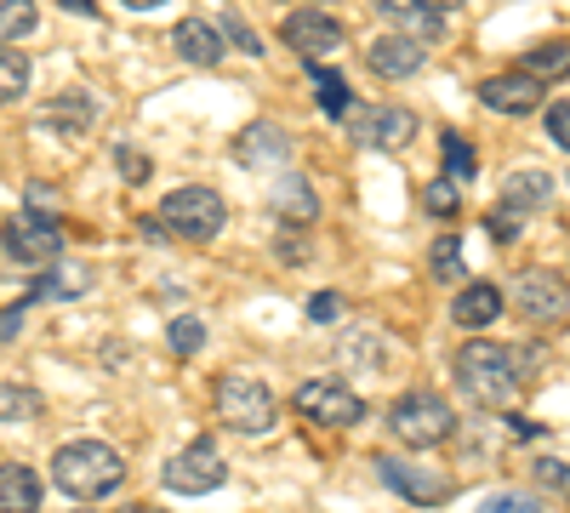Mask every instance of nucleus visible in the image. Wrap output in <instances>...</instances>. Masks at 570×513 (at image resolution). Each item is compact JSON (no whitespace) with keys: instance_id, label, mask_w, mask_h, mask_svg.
Instances as JSON below:
<instances>
[{"instance_id":"1","label":"nucleus","mask_w":570,"mask_h":513,"mask_svg":"<svg viewBox=\"0 0 570 513\" xmlns=\"http://www.w3.org/2000/svg\"><path fill=\"white\" fill-rule=\"evenodd\" d=\"M451 371H456V388L473 405H485V411H508L519 399V383H525V377H519V354L491 343V337H468L456 348Z\"/></svg>"},{"instance_id":"2","label":"nucleus","mask_w":570,"mask_h":513,"mask_svg":"<svg viewBox=\"0 0 570 513\" xmlns=\"http://www.w3.org/2000/svg\"><path fill=\"white\" fill-rule=\"evenodd\" d=\"M52 480H58V491H69L80 502H104L126 485V462L104 440H69L52 456Z\"/></svg>"},{"instance_id":"3","label":"nucleus","mask_w":570,"mask_h":513,"mask_svg":"<svg viewBox=\"0 0 570 513\" xmlns=\"http://www.w3.org/2000/svg\"><path fill=\"white\" fill-rule=\"evenodd\" d=\"M212 399H217L223 423H228L234 434H246V440H263V434H274V423H279V399L268 394V383L246 377V371H223L217 388H212Z\"/></svg>"},{"instance_id":"4","label":"nucleus","mask_w":570,"mask_h":513,"mask_svg":"<svg viewBox=\"0 0 570 513\" xmlns=\"http://www.w3.org/2000/svg\"><path fill=\"white\" fill-rule=\"evenodd\" d=\"M166 223V235L171 240H188V246H206L223 235V223H228V206L217 189H206V182H183V189H171L155 211Z\"/></svg>"},{"instance_id":"5","label":"nucleus","mask_w":570,"mask_h":513,"mask_svg":"<svg viewBox=\"0 0 570 513\" xmlns=\"http://www.w3.org/2000/svg\"><path fill=\"white\" fill-rule=\"evenodd\" d=\"M389 428H394V440H400V445H411V451H434V445H445V440H451L456 411H451V399H445V394L411 388V394H400V399L389 405Z\"/></svg>"},{"instance_id":"6","label":"nucleus","mask_w":570,"mask_h":513,"mask_svg":"<svg viewBox=\"0 0 570 513\" xmlns=\"http://www.w3.org/2000/svg\"><path fill=\"white\" fill-rule=\"evenodd\" d=\"M0 251H7L12 263H23V268H52L63 257V235H58L52 217L29 206L23 217L0 223Z\"/></svg>"},{"instance_id":"7","label":"nucleus","mask_w":570,"mask_h":513,"mask_svg":"<svg viewBox=\"0 0 570 513\" xmlns=\"http://www.w3.org/2000/svg\"><path fill=\"white\" fill-rule=\"evenodd\" d=\"M292 405H297V416H308V423H320V428H354V423H365V399L343 377H308V383H297Z\"/></svg>"},{"instance_id":"8","label":"nucleus","mask_w":570,"mask_h":513,"mask_svg":"<svg viewBox=\"0 0 570 513\" xmlns=\"http://www.w3.org/2000/svg\"><path fill=\"white\" fill-rule=\"evenodd\" d=\"M508 308L519 319H531V325H553L570 314V286H564V274L553 268H525L513 279V292H508Z\"/></svg>"},{"instance_id":"9","label":"nucleus","mask_w":570,"mask_h":513,"mask_svg":"<svg viewBox=\"0 0 570 513\" xmlns=\"http://www.w3.org/2000/svg\"><path fill=\"white\" fill-rule=\"evenodd\" d=\"M371 468H376V480H383L394 496H405L411 507H440V502H451V491H456V480L451 474H434V468H416V462H405V456H371Z\"/></svg>"},{"instance_id":"10","label":"nucleus","mask_w":570,"mask_h":513,"mask_svg":"<svg viewBox=\"0 0 570 513\" xmlns=\"http://www.w3.org/2000/svg\"><path fill=\"white\" fill-rule=\"evenodd\" d=\"M416 126H422L416 109H400V103H365V115L348 120L354 144H360V149H376V155H400V149H411Z\"/></svg>"},{"instance_id":"11","label":"nucleus","mask_w":570,"mask_h":513,"mask_svg":"<svg viewBox=\"0 0 570 513\" xmlns=\"http://www.w3.org/2000/svg\"><path fill=\"white\" fill-rule=\"evenodd\" d=\"M223 480H228V468H223V456H217L212 440L183 445V451L166 462V491H177V496H212Z\"/></svg>"},{"instance_id":"12","label":"nucleus","mask_w":570,"mask_h":513,"mask_svg":"<svg viewBox=\"0 0 570 513\" xmlns=\"http://www.w3.org/2000/svg\"><path fill=\"white\" fill-rule=\"evenodd\" d=\"M234 166H246V171H279L285 160H292V131L274 126V120H252L234 131V144H228Z\"/></svg>"},{"instance_id":"13","label":"nucleus","mask_w":570,"mask_h":513,"mask_svg":"<svg viewBox=\"0 0 570 513\" xmlns=\"http://www.w3.org/2000/svg\"><path fill=\"white\" fill-rule=\"evenodd\" d=\"M279 40L292 46L297 58H308V63H320V58H331L343 46V23L331 18V12H320V7H297L292 18L279 23Z\"/></svg>"},{"instance_id":"14","label":"nucleus","mask_w":570,"mask_h":513,"mask_svg":"<svg viewBox=\"0 0 570 513\" xmlns=\"http://www.w3.org/2000/svg\"><path fill=\"white\" fill-rule=\"evenodd\" d=\"M480 103H485L491 115L519 120V115H537V109L548 103V86H542L537 75H525V69H508V75L480 80Z\"/></svg>"},{"instance_id":"15","label":"nucleus","mask_w":570,"mask_h":513,"mask_svg":"<svg viewBox=\"0 0 570 513\" xmlns=\"http://www.w3.org/2000/svg\"><path fill=\"white\" fill-rule=\"evenodd\" d=\"M365 63H371V75H383V80H411L428 63V40H416V34H383V40L365 46Z\"/></svg>"},{"instance_id":"16","label":"nucleus","mask_w":570,"mask_h":513,"mask_svg":"<svg viewBox=\"0 0 570 513\" xmlns=\"http://www.w3.org/2000/svg\"><path fill=\"white\" fill-rule=\"evenodd\" d=\"M98 120H104V103L91 98V91H58V98L40 109V126H52L63 137H86Z\"/></svg>"},{"instance_id":"17","label":"nucleus","mask_w":570,"mask_h":513,"mask_svg":"<svg viewBox=\"0 0 570 513\" xmlns=\"http://www.w3.org/2000/svg\"><path fill=\"white\" fill-rule=\"evenodd\" d=\"M553 171H508L502 177V189H497V200H502V211H519V217H531V211H548V200H553Z\"/></svg>"},{"instance_id":"18","label":"nucleus","mask_w":570,"mask_h":513,"mask_svg":"<svg viewBox=\"0 0 570 513\" xmlns=\"http://www.w3.org/2000/svg\"><path fill=\"white\" fill-rule=\"evenodd\" d=\"M502 308H508L502 286H491V279H468V286L456 292V303H451V319L462 325V332H485L491 319H502Z\"/></svg>"},{"instance_id":"19","label":"nucleus","mask_w":570,"mask_h":513,"mask_svg":"<svg viewBox=\"0 0 570 513\" xmlns=\"http://www.w3.org/2000/svg\"><path fill=\"white\" fill-rule=\"evenodd\" d=\"M171 46H177V58L183 63H195V69H212V63H223V29L217 23H206V18H183L177 29H171Z\"/></svg>"},{"instance_id":"20","label":"nucleus","mask_w":570,"mask_h":513,"mask_svg":"<svg viewBox=\"0 0 570 513\" xmlns=\"http://www.w3.org/2000/svg\"><path fill=\"white\" fill-rule=\"evenodd\" d=\"M371 12L389 18L400 34H416V40H440V34H445L440 12L428 7V0H371Z\"/></svg>"},{"instance_id":"21","label":"nucleus","mask_w":570,"mask_h":513,"mask_svg":"<svg viewBox=\"0 0 570 513\" xmlns=\"http://www.w3.org/2000/svg\"><path fill=\"white\" fill-rule=\"evenodd\" d=\"M268 211H274L279 223H292V228H308V223L320 217L314 182H308V177H279L274 195H268Z\"/></svg>"},{"instance_id":"22","label":"nucleus","mask_w":570,"mask_h":513,"mask_svg":"<svg viewBox=\"0 0 570 513\" xmlns=\"http://www.w3.org/2000/svg\"><path fill=\"white\" fill-rule=\"evenodd\" d=\"M91 292V268L86 263H52V268H46L40 279H35V292H29V303H46V297H52V303H75V297H86Z\"/></svg>"},{"instance_id":"23","label":"nucleus","mask_w":570,"mask_h":513,"mask_svg":"<svg viewBox=\"0 0 570 513\" xmlns=\"http://www.w3.org/2000/svg\"><path fill=\"white\" fill-rule=\"evenodd\" d=\"M40 507V474L23 462H0V513H35Z\"/></svg>"},{"instance_id":"24","label":"nucleus","mask_w":570,"mask_h":513,"mask_svg":"<svg viewBox=\"0 0 570 513\" xmlns=\"http://www.w3.org/2000/svg\"><path fill=\"white\" fill-rule=\"evenodd\" d=\"M519 69H525V75H537L542 86H553V80H570V40H542V46H531V52L519 58Z\"/></svg>"},{"instance_id":"25","label":"nucleus","mask_w":570,"mask_h":513,"mask_svg":"<svg viewBox=\"0 0 570 513\" xmlns=\"http://www.w3.org/2000/svg\"><path fill=\"white\" fill-rule=\"evenodd\" d=\"M308 80H314V98H320V109H325L331 120H348L354 98H348L343 75H337V69H325V63H308Z\"/></svg>"},{"instance_id":"26","label":"nucleus","mask_w":570,"mask_h":513,"mask_svg":"<svg viewBox=\"0 0 570 513\" xmlns=\"http://www.w3.org/2000/svg\"><path fill=\"white\" fill-rule=\"evenodd\" d=\"M29 75H35V63L18 52V46L0 40V103H18L29 91Z\"/></svg>"},{"instance_id":"27","label":"nucleus","mask_w":570,"mask_h":513,"mask_svg":"<svg viewBox=\"0 0 570 513\" xmlns=\"http://www.w3.org/2000/svg\"><path fill=\"white\" fill-rule=\"evenodd\" d=\"M46 411V399L29 383H0V423H35Z\"/></svg>"},{"instance_id":"28","label":"nucleus","mask_w":570,"mask_h":513,"mask_svg":"<svg viewBox=\"0 0 570 513\" xmlns=\"http://www.w3.org/2000/svg\"><path fill=\"white\" fill-rule=\"evenodd\" d=\"M40 29V7L35 0H0V40H23V34H35Z\"/></svg>"},{"instance_id":"29","label":"nucleus","mask_w":570,"mask_h":513,"mask_svg":"<svg viewBox=\"0 0 570 513\" xmlns=\"http://www.w3.org/2000/svg\"><path fill=\"white\" fill-rule=\"evenodd\" d=\"M422 211L440 217V223H451V217L462 211V182H456V177H434V182L422 189Z\"/></svg>"},{"instance_id":"30","label":"nucleus","mask_w":570,"mask_h":513,"mask_svg":"<svg viewBox=\"0 0 570 513\" xmlns=\"http://www.w3.org/2000/svg\"><path fill=\"white\" fill-rule=\"evenodd\" d=\"M428 268H434V279L456 286V279L468 274V263H462V240H456V235H440L434 246H428Z\"/></svg>"},{"instance_id":"31","label":"nucleus","mask_w":570,"mask_h":513,"mask_svg":"<svg viewBox=\"0 0 570 513\" xmlns=\"http://www.w3.org/2000/svg\"><path fill=\"white\" fill-rule=\"evenodd\" d=\"M440 155H445V177H456V182H468L473 171H480V160H473V144L462 131H445L440 137Z\"/></svg>"},{"instance_id":"32","label":"nucleus","mask_w":570,"mask_h":513,"mask_svg":"<svg viewBox=\"0 0 570 513\" xmlns=\"http://www.w3.org/2000/svg\"><path fill=\"white\" fill-rule=\"evenodd\" d=\"M115 171H120V182H131V189H137V182H149L155 160L142 155L137 144H115Z\"/></svg>"},{"instance_id":"33","label":"nucleus","mask_w":570,"mask_h":513,"mask_svg":"<svg viewBox=\"0 0 570 513\" xmlns=\"http://www.w3.org/2000/svg\"><path fill=\"white\" fill-rule=\"evenodd\" d=\"M171 354H183V359H195L200 348H206V325L195 319V314H188V319H171Z\"/></svg>"},{"instance_id":"34","label":"nucleus","mask_w":570,"mask_h":513,"mask_svg":"<svg viewBox=\"0 0 570 513\" xmlns=\"http://www.w3.org/2000/svg\"><path fill=\"white\" fill-rule=\"evenodd\" d=\"M217 29H223V40H228V46H240L246 58H263V40H257L240 18H234V12H223V18H217Z\"/></svg>"},{"instance_id":"35","label":"nucleus","mask_w":570,"mask_h":513,"mask_svg":"<svg viewBox=\"0 0 570 513\" xmlns=\"http://www.w3.org/2000/svg\"><path fill=\"white\" fill-rule=\"evenodd\" d=\"M531 474H537V485H542V491H559V496H570V462H559V456H542Z\"/></svg>"},{"instance_id":"36","label":"nucleus","mask_w":570,"mask_h":513,"mask_svg":"<svg viewBox=\"0 0 570 513\" xmlns=\"http://www.w3.org/2000/svg\"><path fill=\"white\" fill-rule=\"evenodd\" d=\"M542 120H548L553 149H564V155H570V103H548V109H542Z\"/></svg>"},{"instance_id":"37","label":"nucleus","mask_w":570,"mask_h":513,"mask_svg":"<svg viewBox=\"0 0 570 513\" xmlns=\"http://www.w3.org/2000/svg\"><path fill=\"white\" fill-rule=\"evenodd\" d=\"M480 513H542V502L519 496V491H502V496H485V502H480Z\"/></svg>"},{"instance_id":"38","label":"nucleus","mask_w":570,"mask_h":513,"mask_svg":"<svg viewBox=\"0 0 570 513\" xmlns=\"http://www.w3.org/2000/svg\"><path fill=\"white\" fill-rule=\"evenodd\" d=\"M519 223H525V217H519V211H502V206H497V211L485 217V228H491V240H513V235H519Z\"/></svg>"},{"instance_id":"39","label":"nucleus","mask_w":570,"mask_h":513,"mask_svg":"<svg viewBox=\"0 0 570 513\" xmlns=\"http://www.w3.org/2000/svg\"><path fill=\"white\" fill-rule=\"evenodd\" d=\"M308 319H337V297H331V292H314V297H308Z\"/></svg>"},{"instance_id":"40","label":"nucleus","mask_w":570,"mask_h":513,"mask_svg":"<svg viewBox=\"0 0 570 513\" xmlns=\"http://www.w3.org/2000/svg\"><path fill=\"white\" fill-rule=\"evenodd\" d=\"M508 434H513V440H537L542 423H531V416H513V411H508Z\"/></svg>"},{"instance_id":"41","label":"nucleus","mask_w":570,"mask_h":513,"mask_svg":"<svg viewBox=\"0 0 570 513\" xmlns=\"http://www.w3.org/2000/svg\"><path fill=\"white\" fill-rule=\"evenodd\" d=\"M23 195H29V206H35V211H46V206H52V200H58V189H46V182H29V189H23Z\"/></svg>"},{"instance_id":"42","label":"nucleus","mask_w":570,"mask_h":513,"mask_svg":"<svg viewBox=\"0 0 570 513\" xmlns=\"http://www.w3.org/2000/svg\"><path fill=\"white\" fill-rule=\"evenodd\" d=\"M63 12H75V18H98V0H58Z\"/></svg>"},{"instance_id":"43","label":"nucleus","mask_w":570,"mask_h":513,"mask_svg":"<svg viewBox=\"0 0 570 513\" xmlns=\"http://www.w3.org/2000/svg\"><path fill=\"white\" fill-rule=\"evenodd\" d=\"M126 12H155V7H166V0H120Z\"/></svg>"},{"instance_id":"44","label":"nucleus","mask_w":570,"mask_h":513,"mask_svg":"<svg viewBox=\"0 0 570 513\" xmlns=\"http://www.w3.org/2000/svg\"><path fill=\"white\" fill-rule=\"evenodd\" d=\"M434 12H456V7H468V0H428Z\"/></svg>"},{"instance_id":"45","label":"nucleus","mask_w":570,"mask_h":513,"mask_svg":"<svg viewBox=\"0 0 570 513\" xmlns=\"http://www.w3.org/2000/svg\"><path fill=\"white\" fill-rule=\"evenodd\" d=\"M137 513H160V507H137Z\"/></svg>"}]
</instances>
